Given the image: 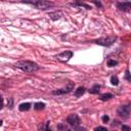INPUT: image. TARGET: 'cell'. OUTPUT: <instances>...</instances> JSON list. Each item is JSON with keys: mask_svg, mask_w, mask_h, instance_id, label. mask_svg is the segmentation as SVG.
Masks as SVG:
<instances>
[{"mask_svg": "<svg viewBox=\"0 0 131 131\" xmlns=\"http://www.w3.org/2000/svg\"><path fill=\"white\" fill-rule=\"evenodd\" d=\"M76 131H85V128H78Z\"/></svg>", "mask_w": 131, "mask_h": 131, "instance_id": "obj_23", "label": "cell"}, {"mask_svg": "<svg viewBox=\"0 0 131 131\" xmlns=\"http://www.w3.org/2000/svg\"><path fill=\"white\" fill-rule=\"evenodd\" d=\"M125 78H126L127 80L131 81V75L129 74V72H128V71H126V76H125Z\"/></svg>", "mask_w": 131, "mask_h": 131, "instance_id": "obj_19", "label": "cell"}, {"mask_svg": "<svg viewBox=\"0 0 131 131\" xmlns=\"http://www.w3.org/2000/svg\"><path fill=\"white\" fill-rule=\"evenodd\" d=\"M94 131H107V130H106V128H104V127H101V126H100V127L95 128V129H94Z\"/></svg>", "mask_w": 131, "mask_h": 131, "instance_id": "obj_18", "label": "cell"}, {"mask_svg": "<svg viewBox=\"0 0 131 131\" xmlns=\"http://www.w3.org/2000/svg\"><path fill=\"white\" fill-rule=\"evenodd\" d=\"M72 88H73V84L71 83L68 87H66V88H61V89H56V90H53L52 91V94H54V95H60V94H64V93H68V92H70L71 90H72Z\"/></svg>", "mask_w": 131, "mask_h": 131, "instance_id": "obj_7", "label": "cell"}, {"mask_svg": "<svg viewBox=\"0 0 131 131\" xmlns=\"http://www.w3.org/2000/svg\"><path fill=\"white\" fill-rule=\"evenodd\" d=\"M131 112V103L127 105H122L118 108V115L121 117H128Z\"/></svg>", "mask_w": 131, "mask_h": 131, "instance_id": "obj_4", "label": "cell"}, {"mask_svg": "<svg viewBox=\"0 0 131 131\" xmlns=\"http://www.w3.org/2000/svg\"><path fill=\"white\" fill-rule=\"evenodd\" d=\"M30 107H31V103H29V102H25V103H21V104L18 106V108H19V111H20V112H25V111H28V110H30Z\"/></svg>", "mask_w": 131, "mask_h": 131, "instance_id": "obj_10", "label": "cell"}, {"mask_svg": "<svg viewBox=\"0 0 131 131\" xmlns=\"http://www.w3.org/2000/svg\"><path fill=\"white\" fill-rule=\"evenodd\" d=\"M64 131H70V130H64Z\"/></svg>", "mask_w": 131, "mask_h": 131, "instance_id": "obj_24", "label": "cell"}, {"mask_svg": "<svg viewBox=\"0 0 131 131\" xmlns=\"http://www.w3.org/2000/svg\"><path fill=\"white\" fill-rule=\"evenodd\" d=\"M12 103H13V99L12 98H8V102H7V106L9 108H12Z\"/></svg>", "mask_w": 131, "mask_h": 131, "instance_id": "obj_17", "label": "cell"}, {"mask_svg": "<svg viewBox=\"0 0 131 131\" xmlns=\"http://www.w3.org/2000/svg\"><path fill=\"white\" fill-rule=\"evenodd\" d=\"M26 3H31L39 9H47L53 5V3L49 2V1H36V2H26Z\"/></svg>", "mask_w": 131, "mask_h": 131, "instance_id": "obj_3", "label": "cell"}, {"mask_svg": "<svg viewBox=\"0 0 131 131\" xmlns=\"http://www.w3.org/2000/svg\"><path fill=\"white\" fill-rule=\"evenodd\" d=\"M116 41V37H106V38H100L95 41L96 44L102 45V46H110Z\"/></svg>", "mask_w": 131, "mask_h": 131, "instance_id": "obj_2", "label": "cell"}, {"mask_svg": "<svg viewBox=\"0 0 131 131\" xmlns=\"http://www.w3.org/2000/svg\"><path fill=\"white\" fill-rule=\"evenodd\" d=\"M84 92H85V88H84V87H79V88L75 91V95H76L77 97H79V96H81Z\"/></svg>", "mask_w": 131, "mask_h": 131, "instance_id": "obj_14", "label": "cell"}, {"mask_svg": "<svg viewBox=\"0 0 131 131\" xmlns=\"http://www.w3.org/2000/svg\"><path fill=\"white\" fill-rule=\"evenodd\" d=\"M72 56H73V52L67 50V51H63V52L59 53L56 57H57L58 60H60V61H62V62H67V61H69V60L71 59Z\"/></svg>", "mask_w": 131, "mask_h": 131, "instance_id": "obj_5", "label": "cell"}, {"mask_svg": "<svg viewBox=\"0 0 131 131\" xmlns=\"http://www.w3.org/2000/svg\"><path fill=\"white\" fill-rule=\"evenodd\" d=\"M117 63H118V62H117L116 60H108V61H107V66H108V67H115V66H117Z\"/></svg>", "mask_w": 131, "mask_h": 131, "instance_id": "obj_16", "label": "cell"}, {"mask_svg": "<svg viewBox=\"0 0 131 131\" xmlns=\"http://www.w3.org/2000/svg\"><path fill=\"white\" fill-rule=\"evenodd\" d=\"M118 8L123 11H127L131 8V2H120L118 3Z\"/></svg>", "mask_w": 131, "mask_h": 131, "instance_id": "obj_8", "label": "cell"}, {"mask_svg": "<svg viewBox=\"0 0 131 131\" xmlns=\"http://www.w3.org/2000/svg\"><path fill=\"white\" fill-rule=\"evenodd\" d=\"M67 122H68L71 126L77 127V126H79V124H80V119H79L78 115H76V114H72V115L68 116V118H67Z\"/></svg>", "mask_w": 131, "mask_h": 131, "instance_id": "obj_6", "label": "cell"}, {"mask_svg": "<svg viewBox=\"0 0 131 131\" xmlns=\"http://www.w3.org/2000/svg\"><path fill=\"white\" fill-rule=\"evenodd\" d=\"M45 131H51V129L49 128V122H47V124H46V128H45Z\"/></svg>", "mask_w": 131, "mask_h": 131, "instance_id": "obj_22", "label": "cell"}, {"mask_svg": "<svg viewBox=\"0 0 131 131\" xmlns=\"http://www.w3.org/2000/svg\"><path fill=\"white\" fill-rule=\"evenodd\" d=\"M49 16H50L51 19L57 20V19H59V18L62 16V13H61L60 11H54V12H50V13H49Z\"/></svg>", "mask_w": 131, "mask_h": 131, "instance_id": "obj_9", "label": "cell"}, {"mask_svg": "<svg viewBox=\"0 0 131 131\" xmlns=\"http://www.w3.org/2000/svg\"><path fill=\"white\" fill-rule=\"evenodd\" d=\"M99 89H100V86H99V85H94V87L91 88V89H89L88 91H89L90 93H92V94H97V93L99 92Z\"/></svg>", "mask_w": 131, "mask_h": 131, "instance_id": "obj_12", "label": "cell"}, {"mask_svg": "<svg viewBox=\"0 0 131 131\" xmlns=\"http://www.w3.org/2000/svg\"><path fill=\"white\" fill-rule=\"evenodd\" d=\"M14 66L25 72H28V73H33V72H36L39 70V66L36 62L30 61V60H20V61L15 62Z\"/></svg>", "mask_w": 131, "mask_h": 131, "instance_id": "obj_1", "label": "cell"}, {"mask_svg": "<svg viewBox=\"0 0 131 131\" xmlns=\"http://www.w3.org/2000/svg\"><path fill=\"white\" fill-rule=\"evenodd\" d=\"M108 120H110V118H108L107 116H103V117H102V121H103L104 123H106V122H108Z\"/></svg>", "mask_w": 131, "mask_h": 131, "instance_id": "obj_21", "label": "cell"}, {"mask_svg": "<svg viewBox=\"0 0 131 131\" xmlns=\"http://www.w3.org/2000/svg\"><path fill=\"white\" fill-rule=\"evenodd\" d=\"M44 107H45V103H43V102H37V103L34 104V108H35L36 111L43 110Z\"/></svg>", "mask_w": 131, "mask_h": 131, "instance_id": "obj_13", "label": "cell"}, {"mask_svg": "<svg viewBox=\"0 0 131 131\" xmlns=\"http://www.w3.org/2000/svg\"><path fill=\"white\" fill-rule=\"evenodd\" d=\"M111 82H112V84L113 85H118L119 84V80H118V78L117 77H115V76H113L112 78H111Z\"/></svg>", "mask_w": 131, "mask_h": 131, "instance_id": "obj_15", "label": "cell"}, {"mask_svg": "<svg viewBox=\"0 0 131 131\" xmlns=\"http://www.w3.org/2000/svg\"><path fill=\"white\" fill-rule=\"evenodd\" d=\"M122 131H130V128L128 126H126V125H123L122 126Z\"/></svg>", "mask_w": 131, "mask_h": 131, "instance_id": "obj_20", "label": "cell"}, {"mask_svg": "<svg viewBox=\"0 0 131 131\" xmlns=\"http://www.w3.org/2000/svg\"><path fill=\"white\" fill-rule=\"evenodd\" d=\"M112 97H113V94H111V93H104V94H101L99 96V99L102 100V101H105V100L111 99Z\"/></svg>", "mask_w": 131, "mask_h": 131, "instance_id": "obj_11", "label": "cell"}]
</instances>
